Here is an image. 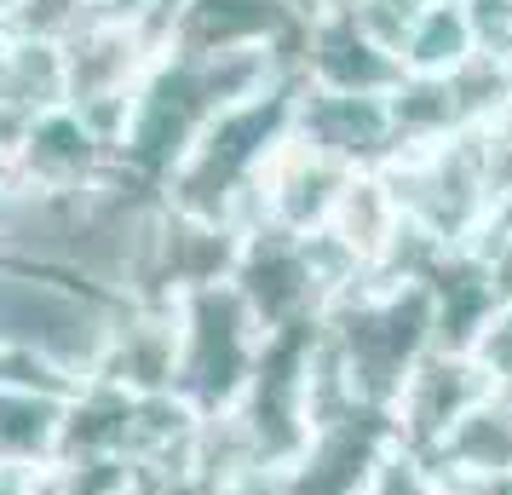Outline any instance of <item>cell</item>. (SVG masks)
I'll return each mask as SVG.
<instances>
[{"label":"cell","mask_w":512,"mask_h":495,"mask_svg":"<svg viewBox=\"0 0 512 495\" xmlns=\"http://www.w3.org/2000/svg\"><path fill=\"white\" fill-rule=\"evenodd\" d=\"M294 98H300V75L219 110L208 133L190 144V156L167 173L162 202L190 219H213V225H231L248 236L259 179L271 156L294 139Z\"/></svg>","instance_id":"cell-1"},{"label":"cell","mask_w":512,"mask_h":495,"mask_svg":"<svg viewBox=\"0 0 512 495\" xmlns=\"http://www.w3.org/2000/svg\"><path fill=\"white\" fill-rule=\"evenodd\" d=\"M121 306V294H104L70 271L0 260V357L81 386L104 369Z\"/></svg>","instance_id":"cell-2"},{"label":"cell","mask_w":512,"mask_h":495,"mask_svg":"<svg viewBox=\"0 0 512 495\" xmlns=\"http://www.w3.org/2000/svg\"><path fill=\"white\" fill-rule=\"evenodd\" d=\"M323 352L351 403H369V409L392 415L415 363L426 352H438L426 283H380V277L357 283L323 317Z\"/></svg>","instance_id":"cell-3"},{"label":"cell","mask_w":512,"mask_h":495,"mask_svg":"<svg viewBox=\"0 0 512 495\" xmlns=\"http://www.w3.org/2000/svg\"><path fill=\"white\" fill-rule=\"evenodd\" d=\"M179 306V369H173V392L196 409V415H231L236 398L248 392L254 363L271 334L259 329V317L231 283L190 288L173 300Z\"/></svg>","instance_id":"cell-4"},{"label":"cell","mask_w":512,"mask_h":495,"mask_svg":"<svg viewBox=\"0 0 512 495\" xmlns=\"http://www.w3.org/2000/svg\"><path fill=\"white\" fill-rule=\"evenodd\" d=\"M248 449V467L265 478H282L317 426V323L282 329L265 340L248 392L225 415Z\"/></svg>","instance_id":"cell-5"},{"label":"cell","mask_w":512,"mask_h":495,"mask_svg":"<svg viewBox=\"0 0 512 495\" xmlns=\"http://www.w3.org/2000/svg\"><path fill=\"white\" fill-rule=\"evenodd\" d=\"M392 449H397L392 415L369 409V403H351L340 415L317 421V432L294 455V467L277 478V490L282 495H369L380 467L392 461Z\"/></svg>","instance_id":"cell-6"},{"label":"cell","mask_w":512,"mask_h":495,"mask_svg":"<svg viewBox=\"0 0 512 495\" xmlns=\"http://www.w3.org/2000/svg\"><path fill=\"white\" fill-rule=\"evenodd\" d=\"M484 398H489V380L472 363V352H426L392 403L397 444L426 455V461H438V449L455 438V426Z\"/></svg>","instance_id":"cell-7"},{"label":"cell","mask_w":512,"mask_h":495,"mask_svg":"<svg viewBox=\"0 0 512 495\" xmlns=\"http://www.w3.org/2000/svg\"><path fill=\"white\" fill-rule=\"evenodd\" d=\"M305 24L282 0H173L167 52L190 58H236V52H300Z\"/></svg>","instance_id":"cell-8"},{"label":"cell","mask_w":512,"mask_h":495,"mask_svg":"<svg viewBox=\"0 0 512 495\" xmlns=\"http://www.w3.org/2000/svg\"><path fill=\"white\" fill-rule=\"evenodd\" d=\"M294 75L317 93H351V98H392L403 81V58L380 47L369 29L351 24L346 6L323 12L317 24H305L300 52H294Z\"/></svg>","instance_id":"cell-9"},{"label":"cell","mask_w":512,"mask_h":495,"mask_svg":"<svg viewBox=\"0 0 512 495\" xmlns=\"http://www.w3.org/2000/svg\"><path fill=\"white\" fill-rule=\"evenodd\" d=\"M110 173H116L110 144L81 121L75 104H58V110L29 116L18 162H12V173H0V179L6 185H24V190H41V196H70V190H93Z\"/></svg>","instance_id":"cell-10"},{"label":"cell","mask_w":512,"mask_h":495,"mask_svg":"<svg viewBox=\"0 0 512 495\" xmlns=\"http://www.w3.org/2000/svg\"><path fill=\"white\" fill-rule=\"evenodd\" d=\"M294 139H305L311 150H323L328 162L369 173L386 167L397 156V127L386 98H351V93H317L300 81L294 98Z\"/></svg>","instance_id":"cell-11"},{"label":"cell","mask_w":512,"mask_h":495,"mask_svg":"<svg viewBox=\"0 0 512 495\" xmlns=\"http://www.w3.org/2000/svg\"><path fill=\"white\" fill-rule=\"evenodd\" d=\"M346 185H351V167L328 162L323 150H311L305 139H288L277 156H271V167H265V179H259V190H254V225L317 236ZM254 225H248V231H254Z\"/></svg>","instance_id":"cell-12"},{"label":"cell","mask_w":512,"mask_h":495,"mask_svg":"<svg viewBox=\"0 0 512 495\" xmlns=\"http://www.w3.org/2000/svg\"><path fill=\"white\" fill-rule=\"evenodd\" d=\"M173 369H179V306L173 300H127L121 323L110 334L104 369L93 380H116L127 392H173Z\"/></svg>","instance_id":"cell-13"},{"label":"cell","mask_w":512,"mask_h":495,"mask_svg":"<svg viewBox=\"0 0 512 495\" xmlns=\"http://www.w3.org/2000/svg\"><path fill=\"white\" fill-rule=\"evenodd\" d=\"M75 392H52L35 380L0 375V461L24 472H47L64 455V421Z\"/></svg>","instance_id":"cell-14"},{"label":"cell","mask_w":512,"mask_h":495,"mask_svg":"<svg viewBox=\"0 0 512 495\" xmlns=\"http://www.w3.org/2000/svg\"><path fill=\"white\" fill-rule=\"evenodd\" d=\"M323 236L340 242L369 277L380 271V260L392 254V242L403 236V208H397V196H392V185H386L380 167L351 173V185L340 190V202H334V213H328Z\"/></svg>","instance_id":"cell-15"},{"label":"cell","mask_w":512,"mask_h":495,"mask_svg":"<svg viewBox=\"0 0 512 495\" xmlns=\"http://www.w3.org/2000/svg\"><path fill=\"white\" fill-rule=\"evenodd\" d=\"M432 294V329H438V352H472L478 334L495 317V288L478 254H443V265L426 277Z\"/></svg>","instance_id":"cell-16"},{"label":"cell","mask_w":512,"mask_h":495,"mask_svg":"<svg viewBox=\"0 0 512 495\" xmlns=\"http://www.w3.org/2000/svg\"><path fill=\"white\" fill-rule=\"evenodd\" d=\"M392 104V127H397V150H415V144H438V139H455L466 133L461 98H455V81L449 75H409L397 81V93L386 98Z\"/></svg>","instance_id":"cell-17"},{"label":"cell","mask_w":512,"mask_h":495,"mask_svg":"<svg viewBox=\"0 0 512 495\" xmlns=\"http://www.w3.org/2000/svg\"><path fill=\"white\" fill-rule=\"evenodd\" d=\"M466 58H478V41H472L461 0H438L415 24V35L403 41V70L409 75H455Z\"/></svg>","instance_id":"cell-18"},{"label":"cell","mask_w":512,"mask_h":495,"mask_svg":"<svg viewBox=\"0 0 512 495\" xmlns=\"http://www.w3.org/2000/svg\"><path fill=\"white\" fill-rule=\"evenodd\" d=\"M231 478H219L202 455V438L196 449L173 455V461H156V467H133V495H225Z\"/></svg>","instance_id":"cell-19"},{"label":"cell","mask_w":512,"mask_h":495,"mask_svg":"<svg viewBox=\"0 0 512 495\" xmlns=\"http://www.w3.org/2000/svg\"><path fill=\"white\" fill-rule=\"evenodd\" d=\"M351 12V24L357 29H369L380 47H392L397 58H403V41L415 35V24L438 6V0H340Z\"/></svg>","instance_id":"cell-20"},{"label":"cell","mask_w":512,"mask_h":495,"mask_svg":"<svg viewBox=\"0 0 512 495\" xmlns=\"http://www.w3.org/2000/svg\"><path fill=\"white\" fill-rule=\"evenodd\" d=\"M472 363L484 369L489 392H512V311H495L489 329L472 346Z\"/></svg>","instance_id":"cell-21"},{"label":"cell","mask_w":512,"mask_h":495,"mask_svg":"<svg viewBox=\"0 0 512 495\" xmlns=\"http://www.w3.org/2000/svg\"><path fill=\"white\" fill-rule=\"evenodd\" d=\"M432 484H438V467L426 461V455H415V449H392V461L380 467V478L369 484V495H432Z\"/></svg>","instance_id":"cell-22"},{"label":"cell","mask_w":512,"mask_h":495,"mask_svg":"<svg viewBox=\"0 0 512 495\" xmlns=\"http://www.w3.org/2000/svg\"><path fill=\"white\" fill-rule=\"evenodd\" d=\"M461 6H466V24H472L478 52L512 64V0H461Z\"/></svg>","instance_id":"cell-23"},{"label":"cell","mask_w":512,"mask_h":495,"mask_svg":"<svg viewBox=\"0 0 512 495\" xmlns=\"http://www.w3.org/2000/svg\"><path fill=\"white\" fill-rule=\"evenodd\" d=\"M478 260L489 271V288H495V306L512 311V236H489L478 248Z\"/></svg>","instance_id":"cell-24"},{"label":"cell","mask_w":512,"mask_h":495,"mask_svg":"<svg viewBox=\"0 0 512 495\" xmlns=\"http://www.w3.org/2000/svg\"><path fill=\"white\" fill-rule=\"evenodd\" d=\"M432 495H495V484H484V478H461V472H443V467H438V484H432Z\"/></svg>","instance_id":"cell-25"},{"label":"cell","mask_w":512,"mask_h":495,"mask_svg":"<svg viewBox=\"0 0 512 495\" xmlns=\"http://www.w3.org/2000/svg\"><path fill=\"white\" fill-rule=\"evenodd\" d=\"M0 495H41V472H24V467L0 461Z\"/></svg>","instance_id":"cell-26"},{"label":"cell","mask_w":512,"mask_h":495,"mask_svg":"<svg viewBox=\"0 0 512 495\" xmlns=\"http://www.w3.org/2000/svg\"><path fill=\"white\" fill-rule=\"evenodd\" d=\"M225 495H282L277 490V478H265V472H254V478H236Z\"/></svg>","instance_id":"cell-27"}]
</instances>
